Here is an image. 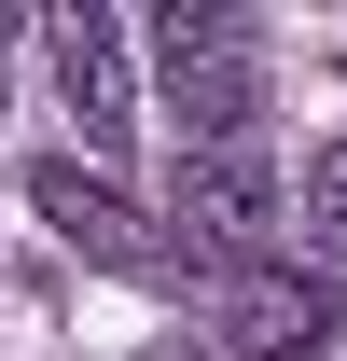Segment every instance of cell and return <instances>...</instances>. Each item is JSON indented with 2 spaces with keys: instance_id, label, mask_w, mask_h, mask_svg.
Instances as JSON below:
<instances>
[{
  "instance_id": "obj_1",
  "label": "cell",
  "mask_w": 347,
  "mask_h": 361,
  "mask_svg": "<svg viewBox=\"0 0 347 361\" xmlns=\"http://www.w3.org/2000/svg\"><path fill=\"white\" fill-rule=\"evenodd\" d=\"M153 56H167V97H181V153H250V42H236V14H209V0H181L167 28H153Z\"/></svg>"
},
{
  "instance_id": "obj_2",
  "label": "cell",
  "mask_w": 347,
  "mask_h": 361,
  "mask_svg": "<svg viewBox=\"0 0 347 361\" xmlns=\"http://www.w3.org/2000/svg\"><path fill=\"white\" fill-rule=\"evenodd\" d=\"M181 223L209 264H264V236H278V180L264 153H181Z\"/></svg>"
},
{
  "instance_id": "obj_3",
  "label": "cell",
  "mask_w": 347,
  "mask_h": 361,
  "mask_svg": "<svg viewBox=\"0 0 347 361\" xmlns=\"http://www.w3.org/2000/svg\"><path fill=\"white\" fill-rule=\"evenodd\" d=\"M28 209H42V236H56V250H84V264H153V236H139L126 180H111V167H84V153L28 167Z\"/></svg>"
},
{
  "instance_id": "obj_4",
  "label": "cell",
  "mask_w": 347,
  "mask_h": 361,
  "mask_svg": "<svg viewBox=\"0 0 347 361\" xmlns=\"http://www.w3.org/2000/svg\"><path fill=\"white\" fill-rule=\"evenodd\" d=\"M222 334L250 361H319L334 348V292L292 278V264H222Z\"/></svg>"
},
{
  "instance_id": "obj_5",
  "label": "cell",
  "mask_w": 347,
  "mask_h": 361,
  "mask_svg": "<svg viewBox=\"0 0 347 361\" xmlns=\"http://www.w3.org/2000/svg\"><path fill=\"white\" fill-rule=\"evenodd\" d=\"M42 56H56V97H70V126L111 153V139L139 126V97H126V28H111V14H42Z\"/></svg>"
},
{
  "instance_id": "obj_6",
  "label": "cell",
  "mask_w": 347,
  "mask_h": 361,
  "mask_svg": "<svg viewBox=\"0 0 347 361\" xmlns=\"http://www.w3.org/2000/svg\"><path fill=\"white\" fill-rule=\"evenodd\" d=\"M292 209H305V250L347 264V139H334V153H305V195H292Z\"/></svg>"
},
{
  "instance_id": "obj_7",
  "label": "cell",
  "mask_w": 347,
  "mask_h": 361,
  "mask_svg": "<svg viewBox=\"0 0 347 361\" xmlns=\"http://www.w3.org/2000/svg\"><path fill=\"white\" fill-rule=\"evenodd\" d=\"M126 361H209V348H195V334H153V348H126Z\"/></svg>"
}]
</instances>
